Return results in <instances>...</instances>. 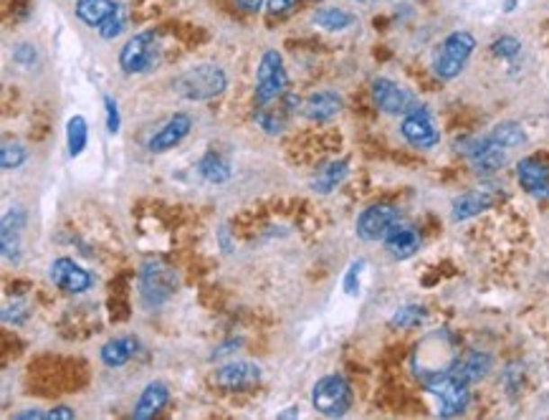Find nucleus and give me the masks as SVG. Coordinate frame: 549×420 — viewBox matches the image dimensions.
<instances>
[{
    "label": "nucleus",
    "mask_w": 549,
    "mask_h": 420,
    "mask_svg": "<svg viewBox=\"0 0 549 420\" xmlns=\"http://www.w3.org/2000/svg\"><path fill=\"white\" fill-rule=\"evenodd\" d=\"M226 86L228 76L223 68L215 64H198L180 74V79L175 82V92L190 102H208L223 94Z\"/></svg>",
    "instance_id": "obj_1"
},
{
    "label": "nucleus",
    "mask_w": 549,
    "mask_h": 420,
    "mask_svg": "<svg viewBox=\"0 0 549 420\" xmlns=\"http://www.w3.org/2000/svg\"><path fill=\"white\" fill-rule=\"evenodd\" d=\"M289 89V76H286V67L279 51L268 49L266 54L258 61V71H256V107H268L276 99H282Z\"/></svg>",
    "instance_id": "obj_2"
},
{
    "label": "nucleus",
    "mask_w": 549,
    "mask_h": 420,
    "mask_svg": "<svg viewBox=\"0 0 549 420\" xmlns=\"http://www.w3.org/2000/svg\"><path fill=\"white\" fill-rule=\"evenodd\" d=\"M473 49H476V39L471 36L469 31H454L436 54V61H433L436 76L443 79V82L455 79L469 64Z\"/></svg>",
    "instance_id": "obj_3"
},
{
    "label": "nucleus",
    "mask_w": 549,
    "mask_h": 420,
    "mask_svg": "<svg viewBox=\"0 0 549 420\" xmlns=\"http://www.w3.org/2000/svg\"><path fill=\"white\" fill-rule=\"evenodd\" d=\"M311 406L327 418L345 416L352 406V388L342 375H324L311 390Z\"/></svg>",
    "instance_id": "obj_4"
},
{
    "label": "nucleus",
    "mask_w": 549,
    "mask_h": 420,
    "mask_svg": "<svg viewBox=\"0 0 549 420\" xmlns=\"http://www.w3.org/2000/svg\"><path fill=\"white\" fill-rule=\"evenodd\" d=\"M160 58V39L155 31H142L122 46L120 67L124 74H145Z\"/></svg>",
    "instance_id": "obj_5"
},
{
    "label": "nucleus",
    "mask_w": 549,
    "mask_h": 420,
    "mask_svg": "<svg viewBox=\"0 0 549 420\" xmlns=\"http://www.w3.org/2000/svg\"><path fill=\"white\" fill-rule=\"evenodd\" d=\"M423 382L430 393L438 398V413L443 418H454L469 406V385L455 380L451 372L430 375V378H423Z\"/></svg>",
    "instance_id": "obj_6"
},
{
    "label": "nucleus",
    "mask_w": 549,
    "mask_h": 420,
    "mask_svg": "<svg viewBox=\"0 0 549 420\" xmlns=\"http://www.w3.org/2000/svg\"><path fill=\"white\" fill-rule=\"evenodd\" d=\"M177 289V273L162 264V261H148L140 272V291L149 307H160L173 297Z\"/></svg>",
    "instance_id": "obj_7"
},
{
    "label": "nucleus",
    "mask_w": 549,
    "mask_h": 420,
    "mask_svg": "<svg viewBox=\"0 0 549 420\" xmlns=\"http://www.w3.org/2000/svg\"><path fill=\"white\" fill-rule=\"evenodd\" d=\"M400 226V210L388 203L364 208L357 218V236L362 241H385L392 228Z\"/></svg>",
    "instance_id": "obj_8"
},
{
    "label": "nucleus",
    "mask_w": 549,
    "mask_h": 420,
    "mask_svg": "<svg viewBox=\"0 0 549 420\" xmlns=\"http://www.w3.org/2000/svg\"><path fill=\"white\" fill-rule=\"evenodd\" d=\"M400 135L405 137L408 145H413L416 149H430L441 142L436 124L430 122L428 112H423V109H410L405 114V120L400 124Z\"/></svg>",
    "instance_id": "obj_9"
},
{
    "label": "nucleus",
    "mask_w": 549,
    "mask_h": 420,
    "mask_svg": "<svg viewBox=\"0 0 549 420\" xmlns=\"http://www.w3.org/2000/svg\"><path fill=\"white\" fill-rule=\"evenodd\" d=\"M49 279L67 294H84L94 284L92 273L84 272L79 264H74L71 258H56L51 269H49Z\"/></svg>",
    "instance_id": "obj_10"
},
{
    "label": "nucleus",
    "mask_w": 549,
    "mask_h": 420,
    "mask_svg": "<svg viewBox=\"0 0 549 420\" xmlns=\"http://www.w3.org/2000/svg\"><path fill=\"white\" fill-rule=\"evenodd\" d=\"M519 188L532 198H549V163L542 157H524L517 165Z\"/></svg>",
    "instance_id": "obj_11"
},
{
    "label": "nucleus",
    "mask_w": 549,
    "mask_h": 420,
    "mask_svg": "<svg viewBox=\"0 0 549 420\" xmlns=\"http://www.w3.org/2000/svg\"><path fill=\"white\" fill-rule=\"evenodd\" d=\"M373 102L385 114H408L413 109V96L390 79L373 82Z\"/></svg>",
    "instance_id": "obj_12"
},
{
    "label": "nucleus",
    "mask_w": 549,
    "mask_h": 420,
    "mask_svg": "<svg viewBox=\"0 0 549 420\" xmlns=\"http://www.w3.org/2000/svg\"><path fill=\"white\" fill-rule=\"evenodd\" d=\"M190 127H193V120H190L188 114L177 112V114H173L167 122L162 124L155 135L149 137L148 149L149 152H155V155H160V152H167V149L177 147V145L190 135Z\"/></svg>",
    "instance_id": "obj_13"
},
{
    "label": "nucleus",
    "mask_w": 549,
    "mask_h": 420,
    "mask_svg": "<svg viewBox=\"0 0 549 420\" xmlns=\"http://www.w3.org/2000/svg\"><path fill=\"white\" fill-rule=\"evenodd\" d=\"M469 163L476 173L482 175H491L499 173L504 165H507V147L499 145L496 139H482V142H473V147L469 149Z\"/></svg>",
    "instance_id": "obj_14"
},
{
    "label": "nucleus",
    "mask_w": 549,
    "mask_h": 420,
    "mask_svg": "<svg viewBox=\"0 0 549 420\" xmlns=\"http://www.w3.org/2000/svg\"><path fill=\"white\" fill-rule=\"evenodd\" d=\"M258 375L261 370L254 365V362H246V360H236V362H228L220 370H215V385L226 388V390H241V388H248L258 382Z\"/></svg>",
    "instance_id": "obj_15"
},
{
    "label": "nucleus",
    "mask_w": 549,
    "mask_h": 420,
    "mask_svg": "<svg viewBox=\"0 0 549 420\" xmlns=\"http://www.w3.org/2000/svg\"><path fill=\"white\" fill-rule=\"evenodd\" d=\"M342 109V96L337 92H314L304 99L302 104V114L307 120H317V122H327L332 120L335 114H339Z\"/></svg>",
    "instance_id": "obj_16"
},
{
    "label": "nucleus",
    "mask_w": 549,
    "mask_h": 420,
    "mask_svg": "<svg viewBox=\"0 0 549 420\" xmlns=\"http://www.w3.org/2000/svg\"><path fill=\"white\" fill-rule=\"evenodd\" d=\"M167 398H170V390H167L165 382H149L148 388L142 390V395H140V400H137V406H134L132 416L137 420L155 418L162 407L167 406Z\"/></svg>",
    "instance_id": "obj_17"
},
{
    "label": "nucleus",
    "mask_w": 549,
    "mask_h": 420,
    "mask_svg": "<svg viewBox=\"0 0 549 420\" xmlns=\"http://www.w3.org/2000/svg\"><path fill=\"white\" fill-rule=\"evenodd\" d=\"M385 248H388V254L392 258L405 261V258L416 256L418 254V248H420V236H418V231H413V228H408V226H398V228H392V231L388 233Z\"/></svg>",
    "instance_id": "obj_18"
},
{
    "label": "nucleus",
    "mask_w": 549,
    "mask_h": 420,
    "mask_svg": "<svg viewBox=\"0 0 549 420\" xmlns=\"http://www.w3.org/2000/svg\"><path fill=\"white\" fill-rule=\"evenodd\" d=\"M137 350H140V342H137V337H132V335H124V337H117V339H109L107 344L102 347V353H99V357H102V362L107 367H124L130 360H132L134 354H137Z\"/></svg>",
    "instance_id": "obj_19"
},
{
    "label": "nucleus",
    "mask_w": 549,
    "mask_h": 420,
    "mask_svg": "<svg viewBox=\"0 0 549 420\" xmlns=\"http://www.w3.org/2000/svg\"><path fill=\"white\" fill-rule=\"evenodd\" d=\"M491 370V357L486 353H469L464 360H455V365L451 367V375L461 382H476L482 380L486 372Z\"/></svg>",
    "instance_id": "obj_20"
},
{
    "label": "nucleus",
    "mask_w": 549,
    "mask_h": 420,
    "mask_svg": "<svg viewBox=\"0 0 549 420\" xmlns=\"http://www.w3.org/2000/svg\"><path fill=\"white\" fill-rule=\"evenodd\" d=\"M491 205H494V198H491L489 192H479V190H476V192H466V195L455 198L454 208H451V216H454L455 223H461V220L482 216L483 210H489Z\"/></svg>",
    "instance_id": "obj_21"
},
{
    "label": "nucleus",
    "mask_w": 549,
    "mask_h": 420,
    "mask_svg": "<svg viewBox=\"0 0 549 420\" xmlns=\"http://www.w3.org/2000/svg\"><path fill=\"white\" fill-rule=\"evenodd\" d=\"M117 11H120V5L114 0H79L76 3V18L92 28L102 26Z\"/></svg>",
    "instance_id": "obj_22"
},
{
    "label": "nucleus",
    "mask_w": 549,
    "mask_h": 420,
    "mask_svg": "<svg viewBox=\"0 0 549 420\" xmlns=\"http://www.w3.org/2000/svg\"><path fill=\"white\" fill-rule=\"evenodd\" d=\"M198 173H201L208 183L223 185V183L230 180V163H228L223 155H218V152H205L202 160L198 163Z\"/></svg>",
    "instance_id": "obj_23"
},
{
    "label": "nucleus",
    "mask_w": 549,
    "mask_h": 420,
    "mask_svg": "<svg viewBox=\"0 0 549 420\" xmlns=\"http://www.w3.org/2000/svg\"><path fill=\"white\" fill-rule=\"evenodd\" d=\"M311 23L322 31H329V33H339V31H347L349 26H355V15L342 11V8H322L311 15Z\"/></svg>",
    "instance_id": "obj_24"
},
{
    "label": "nucleus",
    "mask_w": 549,
    "mask_h": 420,
    "mask_svg": "<svg viewBox=\"0 0 549 420\" xmlns=\"http://www.w3.org/2000/svg\"><path fill=\"white\" fill-rule=\"evenodd\" d=\"M347 160H337V163H329L327 167H322L320 173H317V177L311 180V188L317 190V192H322V195H329L332 190L347 177Z\"/></svg>",
    "instance_id": "obj_25"
},
{
    "label": "nucleus",
    "mask_w": 549,
    "mask_h": 420,
    "mask_svg": "<svg viewBox=\"0 0 549 420\" xmlns=\"http://www.w3.org/2000/svg\"><path fill=\"white\" fill-rule=\"evenodd\" d=\"M89 142V124L81 114H74L67 122V147L71 157H79Z\"/></svg>",
    "instance_id": "obj_26"
},
{
    "label": "nucleus",
    "mask_w": 549,
    "mask_h": 420,
    "mask_svg": "<svg viewBox=\"0 0 549 420\" xmlns=\"http://www.w3.org/2000/svg\"><path fill=\"white\" fill-rule=\"evenodd\" d=\"M491 139H496L499 145H504L507 149L511 147H522L526 142V132L517 122H501L496 124L494 132H491Z\"/></svg>",
    "instance_id": "obj_27"
},
{
    "label": "nucleus",
    "mask_w": 549,
    "mask_h": 420,
    "mask_svg": "<svg viewBox=\"0 0 549 420\" xmlns=\"http://www.w3.org/2000/svg\"><path fill=\"white\" fill-rule=\"evenodd\" d=\"M256 124L266 132V135H282L284 130H286V122H289V112L286 109H282L279 114L276 112H266V109H261V112H256L254 114Z\"/></svg>",
    "instance_id": "obj_28"
},
{
    "label": "nucleus",
    "mask_w": 549,
    "mask_h": 420,
    "mask_svg": "<svg viewBox=\"0 0 549 420\" xmlns=\"http://www.w3.org/2000/svg\"><path fill=\"white\" fill-rule=\"evenodd\" d=\"M28 160V149L21 145V142H3V149H0V165L3 170H15Z\"/></svg>",
    "instance_id": "obj_29"
},
{
    "label": "nucleus",
    "mask_w": 549,
    "mask_h": 420,
    "mask_svg": "<svg viewBox=\"0 0 549 420\" xmlns=\"http://www.w3.org/2000/svg\"><path fill=\"white\" fill-rule=\"evenodd\" d=\"M423 319H426V309L410 304V307H402V309H398V312L392 314V326L408 329V326H418Z\"/></svg>",
    "instance_id": "obj_30"
},
{
    "label": "nucleus",
    "mask_w": 549,
    "mask_h": 420,
    "mask_svg": "<svg viewBox=\"0 0 549 420\" xmlns=\"http://www.w3.org/2000/svg\"><path fill=\"white\" fill-rule=\"evenodd\" d=\"M491 54L496 58H517L522 54V43L514 36H499L494 43H491Z\"/></svg>",
    "instance_id": "obj_31"
},
{
    "label": "nucleus",
    "mask_w": 549,
    "mask_h": 420,
    "mask_svg": "<svg viewBox=\"0 0 549 420\" xmlns=\"http://www.w3.org/2000/svg\"><path fill=\"white\" fill-rule=\"evenodd\" d=\"M124 23H127V13H124V8L120 5V11L112 15V18H107L96 31H99V36H102L104 41H112V39H117L122 31H124Z\"/></svg>",
    "instance_id": "obj_32"
},
{
    "label": "nucleus",
    "mask_w": 549,
    "mask_h": 420,
    "mask_svg": "<svg viewBox=\"0 0 549 420\" xmlns=\"http://www.w3.org/2000/svg\"><path fill=\"white\" fill-rule=\"evenodd\" d=\"M104 109H107V132L117 135L120 132V107L112 96H104Z\"/></svg>",
    "instance_id": "obj_33"
},
{
    "label": "nucleus",
    "mask_w": 549,
    "mask_h": 420,
    "mask_svg": "<svg viewBox=\"0 0 549 420\" xmlns=\"http://www.w3.org/2000/svg\"><path fill=\"white\" fill-rule=\"evenodd\" d=\"M364 264H352V269L347 272V279H345V291L347 294H357L360 291V272Z\"/></svg>",
    "instance_id": "obj_34"
},
{
    "label": "nucleus",
    "mask_w": 549,
    "mask_h": 420,
    "mask_svg": "<svg viewBox=\"0 0 549 420\" xmlns=\"http://www.w3.org/2000/svg\"><path fill=\"white\" fill-rule=\"evenodd\" d=\"M14 58L18 61V64H26V67H31V64L36 61V49H33V46H28V43H21V46H15Z\"/></svg>",
    "instance_id": "obj_35"
},
{
    "label": "nucleus",
    "mask_w": 549,
    "mask_h": 420,
    "mask_svg": "<svg viewBox=\"0 0 549 420\" xmlns=\"http://www.w3.org/2000/svg\"><path fill=\"white\" fill-rule=\"evenodd\" d=\"M296 3H299V0H268L266 8L271 15H284V13H289Z\"/></svg>",
    "instance_id": "obj_36"
},
{
    "label": "nucleus",
    "mask_w": 549,
    "mask_h": 420,
    "mask_svg": "<svg viewBox=\"0 0 549 420\" xmlns=\"http://www.w3.org/2000/svg\"><path fill=\"white\" fill-rule=\"evenodd\" d=\"M236 5L241 8L243 13H258L264 8V0H236Z\"/></svg>",
    "instance_id": "obj_37"
},
{
    "label": "nucleus",
    "mask_w": 549,
    "mask_h": 420,
    "mask_svg": "<svg viewBox=\"0 0 549 420\" xmlns=\"http://www.w3.org/2000/svg\"><path fill=\"white\" fill-rule=\"evenodd\" d=\"M49 418H56V420H71V418H76V413H74V410H71V407L58 406V407H54V410H49Z\"/></svg>",
    "instance_id": "obj_38"
},
{
    "label": "nucleus",
    "mask_w": 549,
    "mask_h": 420,
    "mask_svg": "<svg viewBox=\"0 0 549 420\" xmlns=\"http://www.w3.org/2000/svg\"><path fill=\"white\" fill-rule=\"evenodd\" d=\"M31 418H49V413H43V410H23V413H18L15 416V420H31Z\"/></svg>",
    "instance_id": "obj_39"
},
{
    "label": "nucleus",
    "mask_w": 549,
    "mask_h": 420,
    "mask_svg": "<svg viewBox=\"0 0 549 420\" xmlns=\"http://www.w3.org/2000/svg\"><path fill=\"white\" fill-rule=\"evenodd\" d=\"M519 5V0H504V13H514Z\"/></svg>",
    "instance_id": "obj_40"
}]
</instances>
